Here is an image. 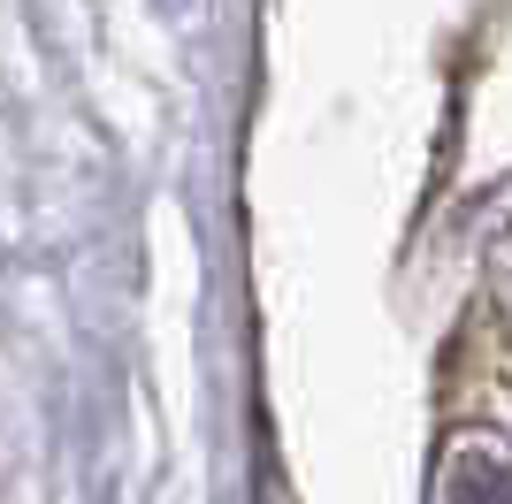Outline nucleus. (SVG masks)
I'll return each mask as SVG.
<instances>
[{
  "label": "nucleus",
  "instance_id": "nucleus-1",
  "mask_svg": "<svg viewBox=\"0 0 512 504\" xmlns=\"http://www.w3.org/2000/svg\"><path fill=\"white\" fill-rule=\"evenodd\" d=\"M451 504H512L505 466H497V459H482V451H467V459L451 466Z\"/></svg>",
  "mask_w": 512,
  "mask_h": 504
}]
</instances>
